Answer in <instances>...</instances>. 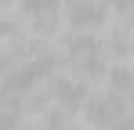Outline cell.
Returning a JSON list of instances; mask_svg holds the SVG:
<instances>
[{
    "mask_svg": "<svg viewBox=\"0 0 134 130\" xmlns=\"http://www.w3.org/2000/svg\"><path fill=\"white\" fill-rule=\"evenodd\" d=\"M65 18L72 29H98L102 22H105V7L98 4V0H72L69 4V11H65Z\"/></svg>",
    "mask_w": 134,
    "mask_h": 130,
    "instance_id": "cell-3",
    "label": "cell"
},
{
    "mask_svg": "<svg viewBox=\"0 0 134 130\" xmlns=\"http://www.w3.org/2000/svg\"><path fill=\"white\" fill-rule=\"evenodd\" d=\"M83 112H87V123L98 130H112L120 119H123V112H127V105H123V94H116V90H109V94H98V98H87V105H83Z\"/></svg>",
    "mask_w": 134,
    "mask_h": 130,
    "instance_id": "cell-1",
    "label": "cell"
},
{
    "mask_svg": "<svg viewBox=\"0 0 134 130\" xmlns=\"http://www.w3.org/2000/svg\"><path fill=\"white\" fill-rule=\"evenodd\" d=\"M69 62H72V69H76L83 80L105 72V65H102L105 58H102V51H98V40H94V36H72V40H69Z\"/></svg>",
    "mask_w": 134,
    "mask_h": 130,
    "instance_id": "cell-2",
    "label": "cell"
},
{
    "mask_svg": "<svg viewBox=\"0 0 134 130\" xmlns=\"http://www.w3.org/2000/svg\"><path fill=\"white\" fill-rule=\"evenodd\" d=\"M0 130H18V116L7 112V108H0Z\"/></svg>",
    "mask_w": 134,
    "mask_h": 130,
    "instance_id": "cell-7",
    "label": "cell"
},
{
    "mask_svg": "<svg viewBox=\"0 0 134 130\" xmlns=\"http://www.w3.org/2000/svg\"><path fill=\"white\" fill-rule=\"evenodd\" d=\"M109 83L116 94H123V98H134V72L131 69H123V65H116L109 72Z\"/></svg>",
    "mask_w": 134,
    "mask_h": 130,
    "instance_id": "cell-5",
    "label": "cell"
},
{
    "mask_svg": "<svg viewBox=\"0 0 134 130\" xmlns=\"http://www.w3.org/2000/svg\"><path fill=\"white\" fill-rule=\"evenodd\" d=\"M25 15H33V18H44V15H54V7H58V0H22Z\"/></svg>",
    "mask_w": 134,
    "mask_h": 130,
    "instance_id": "cell-6",
    "label": "cell"
},
{
    "mask_svg": "<svg viewBox=\"0 0 134 130\" xmlns=\"http://www.w3.org/2000/svg\"><path fill=\"white\" fill-rule=\"evenodd\" d=\"M112 130H134V119H127V116H123V119H120V123H116Z\"/></svg>",
    "mask_w": 134,
    "mask_h": 130,
    "instance_id": "cell-8",
    "label": "cell"
},
{
    "mask_svg": "<svg viewBox=\"0 0 134 130\" xmlns=\"http://www.w3.org/2000/svg\"><path fill=\"white\" fill-rule=\"evenodd\" d=\"M51 98L65 108V112H76V108L87 105V87L80 83V80H54V83H51Z\"/></svg>",
    "mask_w": 134,
    "mask_h": 130,
    "instance_id": "cell-4",
    "label": "cell"
}]
</instances>
